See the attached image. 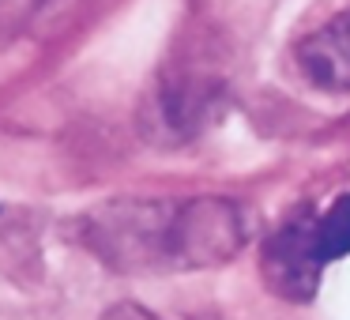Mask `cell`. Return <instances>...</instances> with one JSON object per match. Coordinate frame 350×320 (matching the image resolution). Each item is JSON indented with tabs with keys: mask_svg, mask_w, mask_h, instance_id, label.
<instances>
[{
	"mask_svg": "<svg viewBox=\"0 0 350 320\" xmlns=\"http://www.w3.org/2000/svg\"><path fill=\"white\" fill-rule=\"evenodd\" d=\"M83 241L117 271H192L234 260L249 211L234 200H117L87 219Z\"/></svg>",
	"mask_w": 350,
	"mask_h": 320,
	"instance_id": "obj_1",
	"label": "cell"
},
{
	"mask_svg": "<svg viewBox=\"0 0 350 320\" xmlns=\"http://www.w3.org/2000/svg\"><path fill=\"white\" fill-rule=\"evenodd\" d=\"M264 279L279 297L290 302H305L317 294L320 271H324V256L317 245V215L305 211L282 222L264 245Z\"/></svg>",
	"mask_w": 350,
	"mask_h": 320,
	"instance_id": "obj_2",
	"label": "cell"
},
{
	"mask_svg": "<svg viewBox=\"0 0 350 320\" xmlns=\"http://www.w3.org/2000/svg\"><path fill=\"white\" fill-rule=\"evenodd\" d=\"M294 64L317 91L350 94V4L297 42Z\"/></svg>",
	"mask_w": 350,
	"mask_h": 320,
	"instance_id": "obj_3",
	"label": "cell"
},
{
	"mask_svg": "<svg viewBox=\"0 0 350 320\" xmlns=\"http://www.w3.org/2000/svg\"><path fill=\"white\" fill-rule=\"evenodd\" d=\"M219 94H222V83L207 72L200 68L170 72L159 83V94H154V106H151L154 121L166 136H192L215 109Z\"/></svg>",
	"mask_w": 350,
	"mask_h": 320,
	"instance_id": "obj_4",
	"label": "cell"
},
{
	"mask_svg": "<svg viewBox=\"0 0 350 320\" xmlns=\"http://www.w3.org/2000/svg\"><path fill=\"white\" fill-rule=\"evenodd\" d=\"M317 245L324 264L350 256V192L327 204V211L317 215Z\"/></svg>",
	"mask_w": 350,
	"mask_h": 320,
	"instance_id": "obj_5",
	"label": "cell"
},
{
	"mask_svg": "<svg viewBox=\"0 0 350 320\" xmlns=\"http://www.w3.org/2000/svg\"><path fill=\"white\" fill-rule=\"evenodd\" d=\"M38 4L42 0H0V38L16 34L19 27L38 12Z\"/></svg>",
	"mask_w": 350,
	"mask_h": 320,
	"instance_id": "obj_6",
	"label": "cell"
},
{
	"mask_svg": "<svg viewBox=\"0 0 350 320\" xmlns=\"http://www.w3.org/2000/svg\"><path fill=\"white\" fill-rule=\"evenodd\" d=\"M102 320H154V317L144 309V305L121 302V305H113V309H106V312H102Z\"/></svg>",
	"mask_w": 350,
	"mask_h": 320,
	"instance_id": "obj_7",
	"label": "cell"
}]
</instances>
